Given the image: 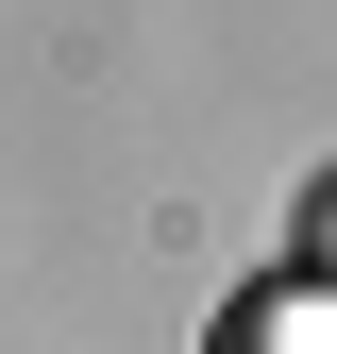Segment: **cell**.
I'll list each match as a JSON object with an SVG mask.
<instances>
[{"instance_id": "6da1fadb", "label": "cell", "mask_w": 337, "mask_h": 354, "mask_svg": "<svg viewBox=\"0 0 337 354\" xmlns=\"http://www.w3.org/2000/svg\"><path fill=\"white\" fill-rule=\"evenodd\" d=\"M202 354H337V304L287 270V287H253V304H220V337Z\"/></svg>"}]
</instances>
